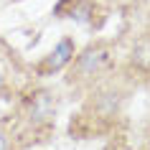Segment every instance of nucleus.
<instances>
[{"label": "nucleus", "instance_id": "nucleus-1", "mask_svg": "<svg viewBox=\"0 0 150 150\" xmlns=\"http://www.w3.org/2000/svg\"><path fill=\"white\" fill-rule=\"evenodd\" d=\"M104 61H107V51L104 48H89L76 59V71L81 76H94L104 66Z\"/></svg>", "mask_w": 150, "mask_h": 150}, {"label": "nucleus", "instance_id": "nucleus-2", "mask_svg": "<svg viewBox=\"0 0 150 150\" xmlns=\"http://www.w3.org/2000/svg\"><path fill=\"white\" fill-rule=\"evenodd\" d=\"M74 59V43H71L69 38L59 41V46L51 51V56L46 59V69H61V66H66V64Z\"/></svg>", "mask_w": 150, "mask_h": 150}, {"label": "nucleus", "instance_id": "nucleus-3", "mask_svg": "<svg viewBox=\"0 0 150 150\" xmlns=\"http://www.w3.org/2000/svg\"><path fill=\"white\" fill-rule=\"evenodd\" d=\"M135 61L140 66H150V38H142L135 46Z\"/></svg>", "mask_w": 150, "mask_h": 150}, {"label": "nucleus", "instance_id": "nucleus-4", "mask_svg": "<svg viewBox=\"0 0 150 150\" xmlns=\"http://www.w3.org/2000/svg\"><path fill=\"white\" fill-rule=\"evenodd\" d=\"M0 150H8V137H5V132H0Z\"/></svg>", "mask_w": 150, "mask_h": 150}, {"label": "nucleus", "instance_id": "nucleus-5", "mask_svg": "<svg viewBox=\"0 0 150 150\" xmlns=\"http://www.w3.org/2000/svg\"><path fill=\"white\" fill-rule=\"evenodd\" d=\"M0 89H3V76H0Z\"/></svg>", "mask_w": 150, "mask_h": 150}]
</instances>
